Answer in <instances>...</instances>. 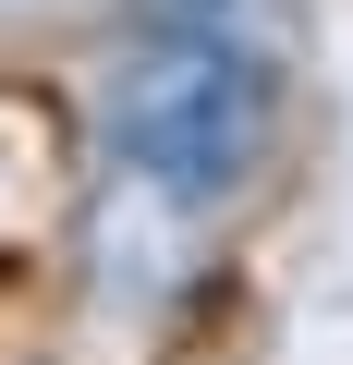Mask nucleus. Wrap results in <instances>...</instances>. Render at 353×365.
Masks as SVG:
<instances>
[{
    "mask_svg": "<svg viewBox=\"0 0 353 365\" xmlns=\"http://www.w3.org/2000/svg\"><path fill=\"white\" fill-rule=\"evenodd\" d=\"M280 122V61L232 49V37H146L110 61V146L134 170H170L195 195H232V182L268 158Z\"/></svg>",
    "mask_w": 353,
    "mask_h": 365,
    "instance_id": "obj_1",
    "label": "nucleus"
},
{
    "mask_svg": "<svg viewBox=\"0 0 353 365\" xmlns=\"http://www.w3.org/2000/svg\"><path fill=\"white\" fill-rule=\"evenodd\" d=\"M146 37H232L256 61H280V0H134Z\"/></svg>",
    "mask_w": 353,
    "mask_h": 365,
    "instance_id": "obj_3",
    "label": "nucleus"
},
{
    "mask_svg": "<svg viewBox=\"0 0 353 365\" xmlns=\"http://www.w3.org/2000/svg\"><path fill=\"white\" fill-rule=\"evenodd\" d=\"M195 182H170V170H110L98 182V207H86V268H98V292L110 304H170V292H183V268H195Z\"/></svg>",
    "mask_w": 353,
    "mask_h": 365,
    "instance_id": "obj_2",
    "label": "nucleus"
}]
</instances>
